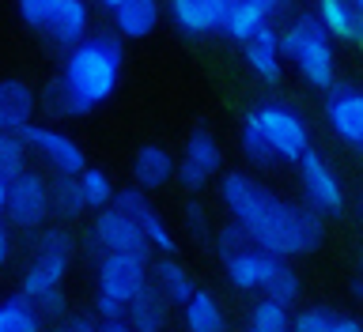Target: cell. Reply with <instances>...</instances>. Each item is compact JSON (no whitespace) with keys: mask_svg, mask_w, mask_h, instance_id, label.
<instances>
[{"mask_svg":"<svg viewBox=\"0 0 363 332\" xmlns=\"http://www.w3.org/2000/svg\"><path fill=\"white\" fill-rule=\"evenodd\" d=\"M299 189H303V204H311L318 215H325V219H333V215H345V181H340L337 166L329 163V159L311 147L303 159H299Z\"/></svg>","mask_w":363,"mask_h":332,"instance_id":"cell-7","label":"cell"},{"mask_svg":"<svg viewBox=\"0 0 363 332\" xmlns=\"http://www.w3.org/2000/svg\"><path fill=\"white\" fill-rule=\"evenodd\" d=\"M250 118L257 121L261 136L269 140L272 155L280 159L284 166H299V159L314 147L311 140V125H306V118L295 106H288V102H257V106H250Z\"/></svg>","mask_w":363,"mask_h":332,"instance_id":"cell-5","label":"cell"},{"mask_svg":"<svg viewBox=\"0 0 363 332\" xmlns=\"http://www.w3.org/2000/svg\"><path fill=\"white\" fill-rule=\"evenodd\" d=\"M72 257H76V238L65 227H42V231H34L30 265L19 276V294L27 302H38L50 291H61Z\"/></svg>","mask_w":363,"mask_h":332,"instance_id":"cell-4","label":"cell"},{"mask_svg":"<svg viewBox=\"0 0 363 332\" xmlns=\"http://www.w3.org/2000/svg\"><path fill=\"white\" fill-rule=\"evenodd\" d=\"M254 246V238L246 234V227L242 223H235V219H227L223 227H216L212 231V249H216V257L220 261H231L235 253H242V249Z\"/></svg>","mask_w":363,"mask_h":332,"instance_id":"cell-31","label":"cell"},{"mask_svg":"<svg viewBox=\"0 0 363 332\" xmlns=\"http://www.w3.org/2000/svg\"><path fill=\"white\" fill-rule=\"evenodd\" d=\"M280 265H284V257L265 253L261 246H250V249H242V253H235L231 261H223V276L235 291L261 294L269 287V280L280 272Z\"/></svg>","mask_w":363,"mask_h":332,"instance_id":"cell-14","label":"cell"},{"mask_svg":"<svg viewBox=\"0 0 363 332\" xmlns=\"http://www.w3.org/2000/svg\"><path fill=\"white\" fill-rule=\"evenodd\" d=\"M238 4V0H208V8H212V16H216V23H223V16L231 11Z\"/></svg>","mask_w":363,"mask_h":332,"instance_id":"cell-43","label":"cell"},{"mask_svg":"<svg viewBox=\"0 0 363 332\" xmlns=\"http://www.w3.org/2000/svg\"><path fill=\"white\" fill-rule=\"evenodd\" d=\"M65 0H16V8H19V19L27 23L30 30H38L45 34V27L53 23V16L61 11Z\"/></svg>","mask_w":363,"mask_h":332,"instance_id":"cell-34","label":"cell"},{"mask_svg":"<svg viewBox=\"0 0 363 332\" xmlns=\"http://www.w3.org/2000/svg\"><path fill=\"white\" fill-rule=\"evenodd\" d=\"M356 208H359V219H363V193H359V200H356Z\"/></svg>","mask_w":363,"mask_h":332,"instance_id":"cell-49","label":"cell"},{"mask_svg":"<svg viewBox=\"0 0 363 332\" xmlns=\"http://www.w3.org/2000/svg\"><path fill=\"white\" fill-rule=\"evenodd\" d=\"M182 215H186V231L193 238H212V227H208V212H204L201 200H186V208H182Z\"/></svg>","mask_w":363,"mask_h":332,"instance_id":"cell-36","label":"cell"},{"mask_svg":"<svg viewBox=\"0 0 363 332\" xmlns=\"http://www.w3.org/2000/svg\"><path fill=\"white\" fill-rule=\"evenodd\" d=\"M34 310H38L45 321H65L68 317V299H65V287L61 291H50L45 299H38L34 302Z\"/></svg>","mask_w":363,"mask_h":332,"instance_id":"cell-37","label":"cell"},{"mask_svg":"<svg viewBox=\"0 0 363 332\" xmlns=\"http://www.w3.org/2000/svg\"><path fill=\"white\" fill-rule=\"evenodd\" d=\"M167 294L155 287V283H147V287L136 294L129 302V314H125V321L133 325V332H163L167 328Z\"/></svg>","mask_w":363,"mask_h":332,"instance_id":"cell-22","label":"cell"},{"mask_svg":"<svg viewBox=\"0 0 363 332\" xmlns=\"http://www.w3.org/2000/svg\"><path fill=\"white\" fill-rule=\"evenodd\" d=\"M261 23H269L265 16H261L257 8H250L246 0H238V4L223 16V23H220V34L227 42H235V45H242L246 38H254V30L261 27Z\"/></svg>","mask_w":363,"mask_h":332,"instance_id":"cell-28","label":"cell"},{"mask_svg":"<svg viewBox=\"0 0 363 332\" xmlns=\"http://www.w3.org/2000/svg\"><path fill=\"white\" fill-rule=\"evenodd\" d=\"M246 4H250V8H257L269 23H277V19H284V16H291V0H246Z\"/></svg>","mask_w":363,"mask_h":332,"instance_id":"cell-38","label":"cell"},{"mask_svg":"<svg viewBox=\"0 0 363 332\" xmlns=\"http://www.w3.org/2000/svg\"><path fill=\"white\" fill-rule=\"evenodd\" d=\"M45 38L57 50H76L84 38H91V4L87 0H65L61 11L53 16V23L45 27Z\"/></svg>","mask_w":363,"mask_h":332,"instance_id":"cell-19","label":"cell"},{"mask_svg":"<svg viewBox=\"0 0 363 332\" xmlns=\"http://www.w3.org/2000/svg\"><path fill=\"white\" fill-rule=\"evenodd\" d=\"M125 72V50L118 34H91L65 53L61 72L42 91V106L53 118H84L113 98Z\"/></svg>","mask_w":363,"mask_h":332,"instance_id":"cell-2","label":"cell"},{"mask_svg":"<svg viewBox=\"0 0 363 332\" xmlns=\"http://www.w3.org/2000/svg\"><path fill=\"white\" fill-rule=\"evenodd\" d=\"M118 204L121 212H129L136 223H140V231L147 234V242H152V249L155 253H163V257H174L178 253V238H174V231L167 227V219L159 215V208L152 200H147V193L140 189V185H125V189H118Z\"/></svg>","mask_w":363,"mask_h":332,"instance_id":"cell-13","label":"cell"},{"mask_svg":"<svg viewBox=\"0 0 363 332\" xmlns=\"http://www.w3.org/2000/svg\"><path fill=\"white\" fill-rule=\"evenodd\" d=\"M242 61L246 68L254 72L261 84H280L284 76V50H280V27L277 23H261V27L254 30V38H246L242 45Z\"/></svg>","mask_w":363,"mask_h":332,"instance_id":"cell-15","label":"cell"},{"mask_svg":"<svg viewBox=\"0 0 363 332\" xmlns=\"http://www.w3.org/2000/svg\"><path fill=\"white\" fill-rule=\"evenodd\" d=\"M329 332H363V321H359V317H340L337 314V321H333Z\"/></svg>","mask_w":363,"mask_h":332,"instance_id":"cell-42","label":"cell"},{"mask_svg":"<svg viewBox=\"0 0 363 332\" xmlns=\"http://www.w3.org/2000/svg\"><path fill=\"white\" fill-rule=\"evenodd\" d=\"M91 246H95L99 257L102 253H133V257L152 261V242H147V234L140 231V223H136L129 212L118 208V204L95 212V219H91Z\"/></svg>","mask_w":363,"mask_h":332,"instance_id":"cell-8","label":"cell"},{"mask_svg":"<svg viewBox=\"0 0 363 332\" xmlns=\"http://www.w3.org/2000/svg\"><path fill=\"white\" fill-rule=\"evenodd\" d=\"M348 291H352V299H359V302H363V276L352 280V287H348Z\"/></svg>","mask_w":363,"mask_h":332,"instance_id":"cell-46","label":"cell"},{"mask_svg":"<svg viewBox=\"0 0 363 332\" xmlns=\"http://www.w3.org/2000/svg\"><path fill=\"white\" fill-rule=\"evenodd\" d=\"M27 151L30 147L23 144V136L16 132H0V178H19L27 170Z\"/></svg>","mask_w":363,"mask_h":332,"instance_id":"cell-32","label":"cell"},{"mask_svg":"<svg viewBox=\"0 0 363 332\" xmlns=\"http://www.w3.org/2000/svg\"><path fill=\"white\" fill-rule=\"evenodd\" d=\"M99 332H133V325L125 321V317L121 321H99Z\"/></svg>","mask_w":363,"mask_h":332,"instance_id":"cell-44","label":"cell"},{"mask_svg":"<svg viewBox=\"0 0 363 332\" xmlns=\"http://www.w3.org/2000/svg\"><path fill=\"white\" fill-rule=\"evenodd\" d=\"M95 4H99V8H106V11H113V8L121 4V0H95Z\"/></svg>","mask_w":363,"mask_h":332,"instance_id":"cell-47","label":"cell"},{"mask_svg":"<svg viewBox=\"0 0 363 332\" xmlns=\"http://www.w3.org/2000/svg\"><path fill=\"white\" fill-rule=\"evenodd\" d=\"M359 276H363V257H359Z\"/></svg>","mask_w":363,"mask_h":332,"instance_id":"cell-51","label":"cell"},{"mask_svg":"<svg viewBox=\"0 0 363 332\" xmlns=\"http://www.w3.org/2000/svg\"><path fill=\"white\" fill-rule=\"evenodd\" d=\"M220 204L235 223L246 227L265 253H277L284 261L311 257L325 242V215H318L311 204L280 197L272 185L246 170H227L220 181Z\"/></svg>","mask_w":363,"mask_h":332,"instance_id":"cell-1","label":"cell"},{"mask_svg":"<svg viewBox=\"0 0 363 332\" xmlns=\"http://www.w3.org/2000/svg\"><path fill=\"white\" fill-rule=\"evenodd\" d=\"M238 147H242L246 163H254L257 170H272V166H280V159L272 155V147H269V140H265V136H261L257 121L250 118V110H246L242 125H238Z\"/></svg>","mask_w":363,"mask_h":332,"instance_id":"cell-27","label":"cell"},{"mask_svg":"<svg viewBox=\"0 0 363 332\" xmlns=\"http://www.w3.org/2000/svg\"><path fill=\"white\" fill-rule=\"evenodd\" d=\"M152 283L167 294L170 306H186L193 294H197V283H193L189 268L182 265V261H174V257H159L155 261L152 265Z\"/></svg>","mask_w":363,"mask_h":332,"instance_id":"cell-23","label":"cell"},{"mask_svg":"<svg viewBox=\"0 0 363 332\" xmlns=\"http://www.w3.org/2000/svg\"><path fill=\"white\" fill-rule=\"evenodd\" d=\"M11 261V223L0 215V268Z\"/></svg>","mask_w":363,"mask_h":332,"instance_id":"cell-41","label":"cell"},{"mask_svg":"<svg viewBox=\"0 0 363 332\" xmlns=\"http://www.w3.org/2000/svg\"><path fill=\"white\" fill-rule=\"evenodd\" d=\"M95 314L102 321H121V317L129 314V306L118 302V299H106V294H95Z\"/></svg>","mask_w":363,"mask_h":332,"instance_id":"cell-39","label":"cell"},{"mask_svg":"<svg viewBox=\"0 0 363 332\" xmlns=\"http://www.w3.org/2000/svg\"><path fill=\"white\" fill-rule=\"evenodd\" d=\"M250 325L261 332H291V306L257 294L254 306H250Z\"/></svg>","mask_w":363,"mask_h":332,"instance_id":"cell-29","label":"cell"},{"mask_svg":"<svg viewBox=\"0 0 363 332\" xmlns=\"http://www.w3.org/2000/svg\"><path fill=\"white\" fill-rule=\"evenodd\" d=\"M79 185H84V197H87L91 212H102L118 200V185H113V178L102 166H87L84 174H79Z\"/></svg>","mask_w":363,"mask_h":332,"instance_id":"cell-30","label":"cell"},{"mask_svg":"<svg viewBox=\"0 0 363 332\" xmlns=\"http://www.w3.org/2000/svg\"><path fill=\"white\" fill-rule=\"evenodd\" d=\"M314 16L333 34V42H363V23L352 0H314Z\"/></svg>","mask_w":363,"mask_h":332,"instance_id":"cell-21","label":"cell"},{"mask_svg":"<svg viewBox=\"0 0 363 332\" xmlns=\"http://www.w3.org/2000/svg\"><path fill=\"white\" fill-rule=\"evenodd\" d=\"M178 174V159L167 151L163 144H144V147H136V155H133V181L140 185L144 193H155V189H163L170 185Z\"/></svg>","mask_w":363,"mask_h":332,"instance_id":"cell-18","label":"cell"},{"mask_svg":"<svg viewBox=\"0 0 363 332\" xmlns=\"http://www.w3.org/2000/svg\"><path fill=\"white\" fill-rule=\"evenodd\" d=\"M8 185H11V181L0 178V215H4V208H8Z\"/></svg>","mask_w":363,"mask_h":332,"instance_id":"cell-45","label":"cell"},{"mask_svg":"<svg viewBox=\"0 0 363 332\" xmlns=\"http://www.w3.org/2000/svg\"><path fill=\"white\" fill-rule=\"evenodd\" d=\"M113 19V34L129 42H140L147 34H155L159 19H163V0H121L110 11Z\"/></svg>","mask_w":363,"mask_h":332,"instance_id":"cell-17","label":"cell"},{"mask_svg":"<svg viewBox=\"0 0 363 332\" xmlns=\"http://www.w3.org/2000/svg\"><path fill=\"white\" fill-rule=\"evenodd\" d=\"M182 325L186 332H227V314L212 291L197 287V294L182 306Z\"/></svg>","mask_w":363,"mask_h":332,"instance_id":"cell-24","label":"cell"},{"mask_svg":"<svg viewBox=\"0 0 363 332\" xmlns=\"http://www.w3.org/2000/svg\"><path fill=\"white\" fill-rule=\"evenodd\" d=\"M95 280H99V294L129 306L152 283V261L133 253H102L95 265Z\"/></svg>","mask_w":363,"mask_h":332,"instance_id":"cell-10","label":"cell"},{"mask_svg":"<svg viewBox=\"0 0 363 332\" xmlns=\"http://www.w3.org/2000/svg\"><path fill=\"white\" fill-rule=\"evenodd\" d=\"M352 8H356V16H359V23H363V0H352Z\"/></svg>","mask_w":363,"mask_h":332,"instance_id":"cell-48","label":"cell"},{"mask_svg":"<svg viewBox=\"0 0 363 332\" xmlns=\"http://www.w3.org/2000/svg\"><path fill=\"white\" fill-rule=\"evenodd\" d=\"M265 299H277V302H284V306H295L299 302V294H303V280H299V272H295L288 261L280 265V272L269 280V287L261 291Z\"/></svg>","mask_w":363,"mask_h":332,"instance_id":"cell-33","label":"cell"},{"mask_svg":"<svg viewBox=\"0 0 363 332\" xmlns=\"http://www.w3.org/2000/svg\"><path fill=\"white\" fill-rule=\"evenodd\" d=\"M38 113V91L27 79H0V132L23 136Z\"/></svg>","mask_w":363,"mask_h":332,"instance_id":"cell-16","label":"cell"},{"mask_svg":"<svg viewBox=\"0 0 363 332\" xmlns=\"http://www.w3.org/2000/svg\"><path fill=\"white\" fill-rule=\"evenodd\" d=\"M280 50L299 79L311 91H325L337 84V50L333 34L322 27V19L314 11H299L288 23H280Z\"/></svg>","mask_w":363,"mask_h":332,"instance_id":"cell-3","label":"cell"},{"mask_svg":"<svg viewBox=\"0 0 363 332\" xmlns=\"http://www.w3.org/2000/svg\"><path fill=\"white\" fill-rule=\"evenodd\" d=\"M337 321V314L329 306H306L291 317V332H329Z\"/></svg>","mask_w":363,"mask_h":332,"instance_id":"cell-35","label":"cell"},{"mask_svg":"<svg viewBox=\"0 0 363 332\" xmlns=\"http://www.w3.org/2000/svg\"><path fill=\"white\" fill-rule=\"evenodd\" d=\"M23 144H27L53 174H84L87 170L84 147H79L68 132L53 129V125H38V121L27 125V129H23Z\"/></svg>","mask_w":363,"mask_h":332,"instance_id":"cell-12","label":"cell"},{"mask_svg":"<svg viewBox=\"0 0 363 332\" xmlns=\"http://www.w3.org/2000/svg\"><path fill=\"white\" fill-rule=\"evenodd\" d=\"M246 332H261V328H254V325H246Z\"/></svg>","mask_w":363,"mask_h":332,"instance_id":"cell-50","label":"cell"},{"mask_svg":"<svg viewBox=\"0 0 363 332\" xmlns=\"http://www.w3.org/2000/svg\"><path fill=\"white\" fill-rule=\"evenodd\" d=\"M220 170H223V147L216 140V132L212 129H193L186 136V147H182L174 181L186 193H201Z\"/></svg>","mask_w":363,"mask_h":332,"instance_id":"cell-11","label":"cell"},{"mask_svg":"<svg viewBox=\"0 0 363 332\" xmlns=\"http://www.w3.org/2000/svg\"><path fill=\"white\" fill-rule=\"evenodd\" d=\"M0 332H45V317L23 294H11L0 302Z\"/></svg>","mask_w":363,"mask_h":332,"instance_id":"cell-26","label":"cell"},{"mask_svg":"<svg viewBox=\"0 0 363 332\" xmlns=\"http://www.w3.org/2000/svg\"><path fill=\"white\" fill-rule=\"evenodd\" d=\"M50 197H53V215L65 223L79 219L87 208V197H84V185H79V174H53L50 178Z\"/></svg>","mask_w":363,"mask_h":332,"instance_id":"cell-25","label":"cell"},{"mask_svg":"<svg viewBox=\"0 0 363 332\" xmlns=\"http://www.w3.org/2000/svg\"><path fill=\"white\" fill-rule=\"evenodd\" d=\"M167 16L174 23V30L182 38H212V34H220V23H216L208 0H167Z\"/></svg>","mask_w":363,"mask_h":332,"instance_id":"cell-20","label":"cell"},{"mask_svg":"<svg viewBox=\"0 0 363 332\" xmlns=\"http://www.w3.org/2000/svg\"><path fill=\"white\" fill-rule=\"evenodd\" d=\"M50 332H99V321H91V317H65Z\"/></svg>","mask_w":363,"mask_h":332,"instance_id":"cell-40","label":"cell"},{"mask_svg":"<svg viewBox=\"0 0 363 332\" xmlns=\"http://www.w3.org/2000/svg\"><path fill=\"white\" fill-rule=\"evenodd\" d=\"M53 215V197H50V178L38 174V170H23L19 178H11L8 185V208L4 219L11 223V231H42L45 219Z\"/></svg>","mask_w":363,"mask_h":332,"instance_id":"cell-6","label":"cell"},{"mask_svg":"<svg viewBox=\"0 0 363 332\" xmlns=\"http://www.w3.org/2000/svg\"><path fill=\"white\" fill-rule=\"evenodd\" d=\"M322 113H325V125L329 132L337 136V144H345L348 151L363 155V87L359 84H337L325 91V102H322Z\"/></svg>","mask_w":363,"mask_h":332,"instance_id":"cell-9","label":"cell"}]
</instances>
